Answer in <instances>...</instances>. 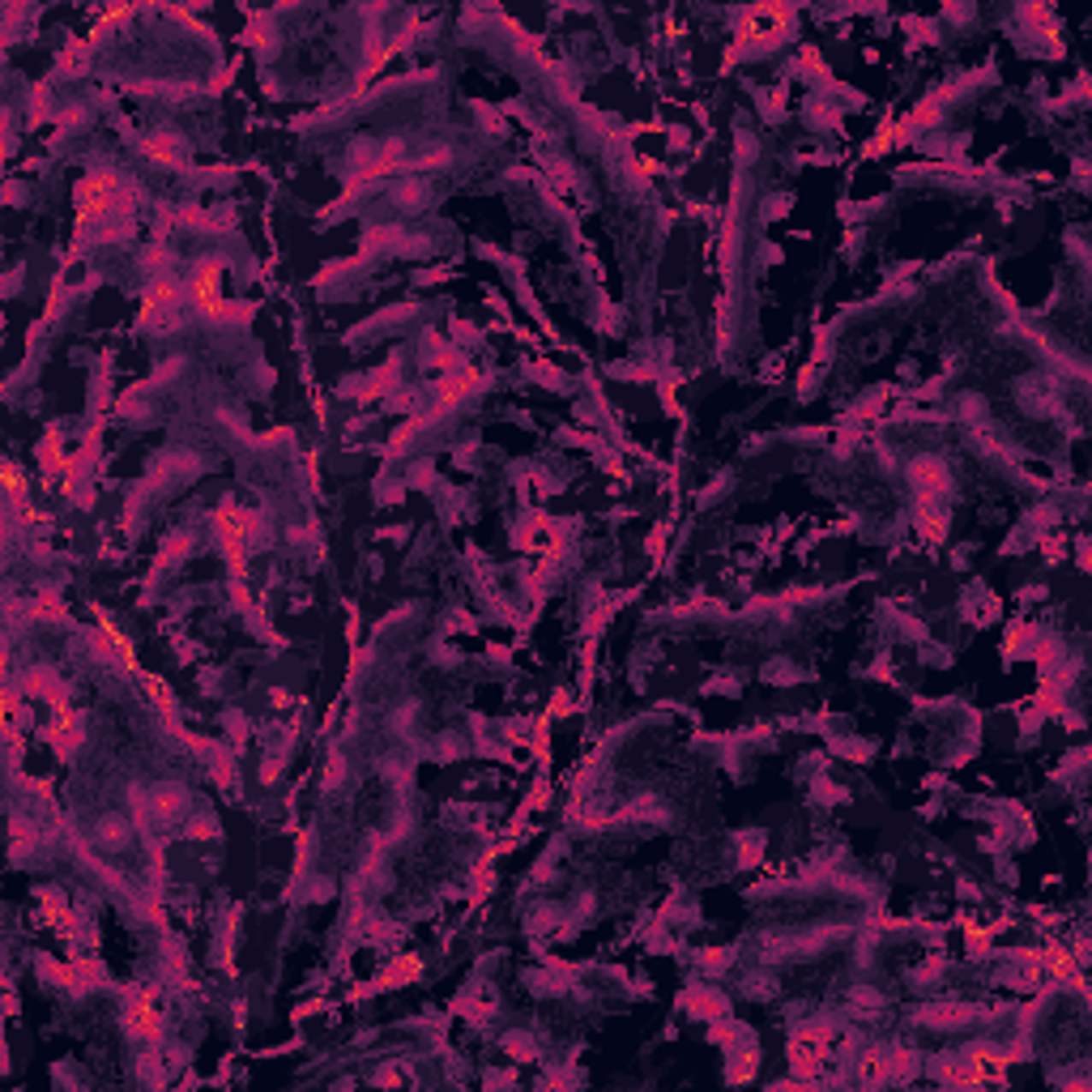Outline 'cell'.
I'll use <instances>...</instances> for the list:
<instances>
[{
  "label": "cell",
  "instance_id": "cell-10",
  "mask_svg": "<svg viewBox=\"0 0 1092 1092\" xmlns=\"http://www.w3.org/2000/svg\"><path fill=\"white\" fill-rule=\"evenodd\" d=\"M4 487H9L13 495L21 491V469H17V465H4Z\"/></svg>",
  "mask_w": 1092,
  "mask_h": 1092
},
{
  "label": "cell",
  "instance_id": "cell-7",
  "mask_svg": "<svg viewBox=\"0 0 1092 1092\" xmlns=\"http://www.w3.org/2000/svg\"><path fill=\"white\" fill-rule=\"evenodd\" d=\"M184 789H171V785H162V789H154V811H158V819H171V815H180L184 811Z\"/></svg>",
  "mask_w": 1092,
  "mask_h": 1092
},
{
  "label": "cell",
  "instance_id": "cell-5",
  "mask_svg": "<svg viewBox=\"0 0 1092 1092\" xmlns=\"http://www.w3.org/2000/svg\"><path fill=\"white\" fill-rule=\"evenodd\" d=\"M918 534H922L930 546H939V542H943V534H947V516H943L939 508L922 504V508H918Z\"/></svg>",
  "mask_w": 1092,
  "mask_h": 1092
},
{
  "label": "cell",
  "instance_id": "cell-1",
  "mask_svg": "<svg viewBox=\"0 0 1092 1092\" xmlns=\"http://www.w3.org/2000/svg\"><path fill=\"white\" fill-rule=\"evenodd\" d=\"M128 1029L137 1037H158L162 1033V1012H158V995L145 986V990H133L128 995Z\"/></svg>",
  "mask_w": 1092,
  "mask_h": 1092
},
{
  "label": "cell",
  "instance_id": "cell-4",
  "mask_svg": "<svg viewBox=\"0 0 1092 1092\" xmlns=\"http://www.w3.org/2000/svg\"><path fill=\"white\" fill-rule=\"evenodd\" d=\"M141 150L150 154V158H158V162H180V137L175 133H154V137H145L141 141Z\"/></svg>",
  "mask_w": 1092,
  "mask_h": 1092
},
{
  "label": "cell",
  "instance_id": "cell-6",
  "mask_svg": "<svg viewBox=\"0 0 1092 1092\" xmlns=\"http://www.w3.org/2000/svg\"><path fill=\"white\" fill-rule=\"evenodd\" d=\"M969 1016H973L969 1007H926L918 1020H926V1024H935V1029H960Z\"/></svg>",
  "mask_w": 1092,
  "mask_h": 1092
},
{
  "label": "cell",
  "instance_id": "cell-8",
  "mask_svg": "<svg viewBox=\"0 0 1092 1092\" xmlns=\"http://www.w3.org/2000/svg\"><path fill=\"white\" fill-rule=\"evenodd\" d=\"M888 1080V1059L883 1054H866L862 1059V1084H879Z\"/></svg>",
  "mask_w": 1092,
  "mask_h": 1092
},
{
  "label": "cell",
  "instance_id": "cell-9",
  "mask_svg": "<svg viewBox=\"0 0 1092 1092\" xmlns=\"http://www.w3.org/2000/svg\"><path fill=\"white\" fill-rule=\"evenodd\" d=\"M192 836H218V823H214V815H197V823L188 828Z\"/></svg>",
  "mask_w": 1092,
  "mask_h": 1092
},
{
  "label": "cell",
  "instance_id": "cell-2",
  "mask_svg": "<svg viewBox=\"0 0 1092 1092\" xmlns=\"http://www.w3.org/2000/svg\"><path fill=\"white\" fill-rule=\"evenodd\" d=\"M218 286H222V265L218 261H201L197 274H192V299L205 316H218L222 312V299H218Z\"/></svg>",
  "mask_w": 1092,
  "mask_h": 1092
},
{
  "label": "cell",
  "instance_id": "cell-3",
  "mask_svg": "<svg viewBox=\"0 0 1092 1092\" xmlns=\"http://www.w3.org/2000/svg\"><path fill=\"white\" fill-rule=\"evenodd\" d=\"M909 478H913V487H918V495H922V499H939V495H947V469H943V461H935V457L913 461V465H909Z\"/></svg>",
  "mask_w": 1092,
  "mask_h": 1092
}]
</instances>
